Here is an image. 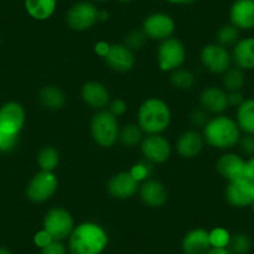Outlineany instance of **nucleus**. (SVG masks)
Instances as JSON below:
<instances>
[{"mask_svg": "<svg viewBox=\"0 0 254 254\" xmlns=\"http://www.w3.org/2000/svg\"><path fill=\"white\" fill-rule=\"evenodd\" d=\"M66 246L69 254H102L109 246V234L101 224L82 222L75 226Z\"/></svg>", "mask_w": 254, "mask_h": 254, "instance_id": "1", "label": "nucleus"}, {"mask_svg": "<svg viewBox=\"0 0 254 254\" xmlns=\"http://www.w3.org/2000/svg\"><path fill=\"white\" fill-rule=\"evenodd\" d=\"M204 142L208 143L217 150H231L238 146L242 137V131L239 130L236 120L226 115H216L209 119L202 132Z\"/></svg>", "mask_w": 254, "mask_h": 254, "instance_id": "2", "label": "nucleus"}, {"mask_svg": "<svg viewBox=\"0 0 254 254\" xmlns=\"http://www.w3.org/2000/svg\"><path fill=\"white\" fill-rule=\"evenodd\" d=\"M172 120L171 109L165 100L150 97L140 105L137 125L146 135H160L168 128Z\"/></svg>", "mask_w": 254, "mask_h": 254, "instance_id": "3", "label": "nucleus"}, {"mask_svg": "<svg viewBox=\"0 0 254 254\" xmlns=\"http://www.w3.org/2000/svg\"><path fill=\"white\" fill-rule=\"evenodd\" d=\"M90 133L100 147H112L119 141V120L109 110H100L90 121Z\"/></svg>", "mask_w": 254, "mask_h": 254, "instance_id": "4", "label": "nucleus"}, {"mask_svg": "<svg viewBox=\"0 0 254 254\" xmlns=\"http://www.w3.org/2000/svg\"><path fill=\"white\" fill-rule=\"evenodd\" d=\"M59 180L54 172L39 171L26 186V197L33 203H44L53 198L58 192Z\"/></svg>", "mask_w": 254, "mask_h": 254, "instance_id": "5", "label": "nucleus"}, {"mask_svg": "<svg viewBox=\"0 0 254 254\" xmlns=\"http://www.w3.org/2000/svg\"><path fill=\"white\" fill-rule=\"evenodd\" d=\"M99 10L96 4L89 0L76 1L69 8L66 13V24L74 31L90 30L96 23H99Z\"/></svg>", "mask_w": 254, "mask_h": 254, "instance_id": "6", "label": "nucleus"}, {"mask_svg": "<svg viewBox=\"0 0 254 254\" xmlns=\"http://www.w3.org/2000/svg\"><path fill=\"white\" fill-rule=\"evenodd\" d=\"M43 228L51 234L55 241H67L75 228L72 214L63 207H55L46 212Z\"/></svg>", "mask_w": 254, "mask_h": 254, "instance_id": "7", "label": "nucleus"}, {"mask_svg": "<svg viewBox=\"0 0 254 254\" xmlns=\"http://www.w3.org/2000/svg\"><path fill=\"white\" fill-rule=\"evenodd\" d=\"M186 61V48L177 38L161 41L157 49V65L162 71L173 72L181 69Z\"/></svg>", "mask_w": 254, "mask_h": 254, "instance_id": "8", "label": "nucleus"}, {"mask_svg": "<svg viewBox=\"0 0 254 254\" xmlns=\"http://www.w3.org/2000/svg\"><path fill=\"white\" fill-rule=\"evenodd\" d=\"M141 30L145 33L147 39L155 41H163L172 38L176 30V23L171 15L162 11L152 13L146 16L142 21Z\"/></svg>", "mask_w": 254, "mask_h": 254, "instance_id": "9", "label": "nucleus"}, {"mask_svg": "<svg viewBox=\"0 0 254 254\" xmlns=\"http://www.w3.org/2000/svg\"><path fill=\"white\" fill-rule=\"evenodd\" d=\"M201 63L212 74L223 75L232 66V55L228 49L218 44H208L201 50Z\"/></svg>", "mask_w": 254, "mask_h": 254, "instance_id": "10", "label": "nucleus"}, {"mask_svg": "<svg viewBox=\"0 0 254 254\" xmlns=\"http://www.w3.org/2000/svg\"><path fill=\"white\" fill-rule=\"evenodd\" d=\"M26 122V112L21 104L9 101L0 106V131L20 136Z\"/></svg>", "mask_w": 254, "mask_h": 254, "instance_id": "11", "label": "nucleus"}, {"mask_svg": "<svg viewBox=\"0 0 254 254\" xmlns=\"http://www.w3.org/2000/svg\"><path fill=\"white\" fill-rule=\"evenodd\" d=\"M141 152L148 163L161 165L170 158L172 147L162 133L160 135H146L140 143Z\"/></svg>", "mask_w": 254, "mask_h": 254, "instance_id": "12", "label": "nucleus"}, {"mask_svg": "<svg viewBox=\"0 0 254 254\" xmlns=\"http://www.w3.org/2000/svg\"><path fill=\"white\" fill-rule=\"evenodd\" d=\"M226 201L236 208L251 207L254 199V183L244 177L228 182L224 192Z\"/></svg>", "mask_w": 254, "mask_h": 254, "instance_id": "13", "label": "nucleus"}, {"mask_svg": "<svg viewBox=\"0 0 254 254\" xmlns=\"http://www.w3.org/2000/svg\"><path fill=\"white\" fill-rule=\"evenodd\" d=\"M107 192L116 199H130L140 190V183L131 176L128 171L119 172L107 182Z\"/></svg>", "mask_w": 254, "mask_h": 254, "instance_id": "14", "label": "nucleus"}, {"mask_svg": "<svg viewBox=\"0 0 254 254\" xmlns=\"http://www.w3.org/2000/svg\"><path fill=\"white\" fill-rule=\"evenodd\" d=\"M247 160L234 152H227L218 158L216 170L221 177L228 182L246 177Z\"/></svg>", "mask_w": 254, "mask_h": 254, "instance_id": "15", "label": "nucleus"}, {"mask_svg": "<svg viewBox=\"0 0 254 254\" xmlns=\"http://www.w3.org/2000/svg\"><path fill=\"white\" fill-rule=\"evenodd\" d=\"M229 23L239 31L254 29V0H234L229 8Z\"/></svg>", "mask_w": 254, "mask_h": 254, "instance_id": "16", "label": "nucleus"}, {"mask_svg": "<svg viewBox=\"0 0 254 254\" xmlns=\"http://www.w3.org/2000/svg\"><path fill=\"white\" fill-rule=\"evenodd\" d=\"M107 66L117 72H127L135 66L136 59L132 50L125 44H111L109 54L104 59Z\"/></svg>", "mask_w": 254, "mask_h": 254, "instance_id": "17", "label": "nucleus"}, {"mask_svg": "<svg viewBox=\"0 0 254 254\" xmlns=\"http://www.w3.org/2000/svg\"><path fill=\"white\" fill-rule=\"evenodd\" d=\"M199 104L208 114L222 115L229 107L228 94L221 87L209 86L199 95Z\"/></svg>", "mask_w": 254, "mask_h": 254, "instance_id": "18", "label": "nucleus"}, {"mask_svg": "<svg viewBox=\"0 0 254 254\" xmlns=\"http://www.w3.org/2000/svg\"><path fill=\"white\" fill-rule=\"evenodd\" d=\"M81 99L91 109L105 110L111 101V96L104 84L99 81H87L81 89Z\"/></svg>", "mask_w": 254, "mask_h": 254, "instance_id": "19", "label": "nucleus"}, {"mask_svg": "<svg viewBox=\"0 0 254 254\" xmlns=\"http://www.w3.org/2000/svg\"><path fill=\"white\" fill-rule=\"evenodd\" d=\"M140 198L146 206L152 208H160L165 206L168 199L167 188L162 182L157 180H147L142 182L138 190Z\"/></svg>", "mask_w": 254, "mask_h": 254, "instance_id": "20", "label": "nucleus"}, {"mask_svg": "<svg viewBox=\"0 0 254 254\" xmlns=\"http://www.w3.org/2000/svg\"><path fill=\"white\" fill-rule=\"evenodd\" d=\"M204 146V138L201 132L196 130H188L180 135L176 142L177 153L183 158H193L201 153Z\"/></svg>", "mask_w": 254, "mask_h": 254, "instance_id": "21", "label": "nucleus"}, {"mask_svg": "<svg viewBox=\"0 0 254 254\" xmlns=\"http://www.w3.org/2000/svg\"><path fill=\"white\" fill-rule=\"evenodd\" d=\"M231 55L234 66L243 71L254 70V38L239 39L232 49Z\"/></svg>", "mask_w": 254, "mask_h": 254, "instance_id": "22", "label": "nucleus"}, {"mask_svg": "<svg viewBox=\"0 0 254 254\" xmlns=\"http://www.w3.org/2000/svg\"><path fill=\"white\" fill-rule=\"evenodd\" d=\"M183 254H206L211 249L208 231L194 228L185 234L181 243Z\"/></svg>", "mask_w": 254, "mask_h": 254, "instance_id": "23", "label": "nucleus"}, {"mask_svg": "<svg viewBox=\"0 0 254 254\" xmlns=\"http://www.w3.org/2000/svg\"><path fill=\"white\" fill-rule=\"evenodd\" d=\"M24 6L31 19L45 21L55 14L58 0H24Z\"/></svg>", "mask_w": 254, "mask_h": 254, "instance_id": "24", "label": "nucleus"}, {"mask_svg": "<svg viewBox=\"0 0 254 254\" xmlns=\"http://www.w3.org/2000/svg\"><path fill=\"white\" fill-rule=\"evenodd\" d=\"M39 101L50 111H60L66 105V95L59 86L46 85L39 91Z\"/></svg>", "mask_w": 254, "mask_h": 254, "instance_id": "25", "label": "nucleus"}, {"mask_svg": "<svg viewBox=\"0 0 254 254\" xmlns=\"http://www.w3.org/2000/svg\"><path fill=\"white\" fill-rule=\"evenodd\" d=\"M236 122L244 135H254V99H246L236 110Z\"/></svg>", "mask_w": 254, "mask_h": 254, "instance_id": "26", "label": "nucleus"}, {"mask_svg": "<svg viewBox=\"0 0 254 254\" xmlns=\"http://www.w3.org/2000/svg\"><path fill=\"white\" fill-rule=\"evenodd\" d=\"M222 85L227 92L242 91L246 85V74L239 67L231 66L222 75Z\"/></svg>", "mask_w": 254, "mask_h": 254, "instance_id": "27", "label": "nucleus"}, {"mask_svg": "<svg viewBox=\"0 0 254 254\" xmlns=\"http://www.w3.org/2000/svg\"><path fill=\"white\" fill-rule=\"evenodd\" d=\"M36 160L41 171L54 172L60 163V152L54 146H45L39 151Z\"/></svg>", "mask_w": 254, "mask_h": 254, "instance_id": "28", "label": "nucleus"}, {"mask_svg": "<svg viewBox=\"0 0 254 254\" xmlns=\"http://www.w3.org/2000/svg\"><path fill=\"white\" fill-rule=\"evenodd\" d=\"M143 138V131L141 130L137 124L125 125L120 128L119 141L125 147H135L140 145Z\"/></svg>", "mask_w": 254, "mask_h": 254, "instance_id": "29", "label": "nucleus"}, {"mask_svg": "<svg viewBox=\"0 0 254 254\" xmlns=\"http://www.w3.org/2000/svg\"><path fill=\"white\" fill-rule=\"evenodd\" d=\"M239 30L231 23L227 25L221 26L217 30L216 34V44L223 46V48H229V46H234L239 40Z\"/></svg>", "mask_w": 254, "mask_h": 254, "instance_id": "30", "label": "nucleus"}, {"mask_svg": "<svg viewBox=\"0 0 254 254\" xmlns=\"http://www.w3.org/2000/svg\"><path fill=\"white\" fill-rule=\"evenodd\" d=\"M171 84L173 87L178 90H190L193 87L196 82V77L190 70L186 69H177L171 75Z\"/></svg>", "mask_w": 254, "mask_h": 254, "instance_id": "31", "label": "nucleus"}, {"mask_svg": "<svg viewBox=\"0 0 254 254\" xmlns=\"http://www.w3.org/2000/svg\"><path fill=\"white\" fill-rule=\"evenodd\" d=\"M208 237L211 248L226 249L228 248L229 243H231L232 234L224 227H216V228L208 231Z\"/></svg>", "mask_w": 254, "mask_h": 254, "instance_id": "32", "label": "nucleus"}, {"mask_svg": "<svg viewBox=\"0 0 254 254\" xmlns=\"http://www.w3.org/2000/svg\"><path fill=\"white\" fill-rule=\"evenodd\" d=\"M252 246L253 243L248 234L237 233L232 236L228 249L232 254H248L252 249Z\"/></svg>", "mask_w": 254, "mask_h": 254, "instance_id": "33", "label": "nucleus"}, {"mask_svg": "<svg viewBox=\"0 0 254 254\" xmlns=\"http://www.w3.org/2000/svg\"><path fill=\"white\" fill-rule=\"evenodd\" d=\"M146 43H147V36L145 35V33L142 30H132L127 34L124 44L130 50L135 51L142 49Z\"/></svg>", "mask_w": 254, "mask_h": 254, "instance_id": "34", "label": "nucleus"}, {"mask_svg": "<svg viewBox=\"0 0 254 254\" xmlns=\"http://www.w3.org/2000/svg\"><path fill=\"white\" fill-rule=\"evenodd\" d=\"M131 173L133 178L137 181L138 183L145 182V181L150 180L151 176V166L147 162H138L131 167V170L128 171Z\"/></svg>", "mask_w": 254, "mask_h": 254, "instance_id": "35", "label": "nucleus"}, {"mask_svg": "<svg viewBox=\"0 0 254 254\" xmlns=\"http://www.w3.org/2000/svg\"><path fill=\"white\" fill-rule=\"evenodd\" d=\"M20 136L9 135V133L0 131V153L11 152L18 146Z\"/></svg>", "mask_w": 254, "mask_h": 254, "instance_id": "36", "label": "nucleus"}, {"mask_svg": "<svg viewBox=\"0 0 254 254\" xmlns=\"http://www.w3.org/2000/svg\"><path fill=\"white\" fill-rule=\"evenodd\" d=\"M53 241H55V239H54L53 237H51V234L49 233V232H46L44 228L36 232L33 237L34 246H35L36 248L40 249V251L45 248V247H48Z\"/></svg>", "mask_w": 254, "mask_h": 254, "instance_id": "37", "label": "nucleus"}, {"mask_svg": "<svg viewBox=\"0 0 254 254\" xmlns=\"http://www.w3.org/2000/svg\"><path fill=\"white\" fill-rule=\"evenodd\" d=\"M239 148L242 153L249 157L254 156V135H242L241 140L238 142Z\"/></svg>", "mask_w": 254, "mask_h": 254, "instance_id": "38", "label": "nucleus"}, {"mask_svg": "<svg viewBox=\"0 0 254 254\" xmlns=\"http://www.w3.org/2000/svg\"><path fill=\"white\" fill-rule=\"evenodd\" d=\"M40 254H69V249L63 241H53L48 247L41 249Z\"/></svg>", "mask_w": 254, "mask_h": 254, "instance_id": "39", "label": "nucleus"}, {"mask_svg": "<svg viewBox=\"0 0 254 254\" xmlns=\"http://www.w3.org/2000/svg\"><path fill=\"white\" fill-rule=\"evenodd\" d=\"M208 121H209V114L207 111H204L202 107L201 109L193 110V112L190 114V122H192L193 126L202 127V128H203Z\"/></svg>", "mask_w": 254, "mask_h": 254, "instance_id": "40", "label": "nucleus"}, {"mask_svg": "<svg viewBox=\"0 0 254 254\" xmlns=\"http://www.w3.org/2000/svg\"><path fill=\"white\" fill-rule=\"evenodd\" d=\"M107 107H109L107 110H109L115 117H117V119H119L120 116H122V115H125V112L127 111V104L125 102V100L122 99L111 100Z\"/></svg>", "mask_w": 254, "mask_h": 254, "instance_id": "41", "label": "nucleus"}, {"mask_svg": "<svg viewBox=\"0 0 254 254\" xmlns=\"http://www.w3.org/2000/svg\"><path fill=\"white\" fill-rule=\"evenodd\" d=\"M228 94V105L233 107H238L243 104V101L246 100L244 95L242 94V91H233V92H227Z\"/></svg>", "mask_w": 254, "mask_h": 254, "instance_id": "42", "label": "nucleus"}, {"mask_svg": "<svg viewBox=\"0 0 254 254\" xmlns=\"http://www.w3.org/2000/svg\"><path fill=\"white\" fill-rule=\"evenodd\" d=\"M110 48H111V44H109L107 41L101 40V41H97V43L95 44L94 50H95V53L97 54V55L101 56L102 59H105V58H106L107 54H109Z\"/></svg>", "mask_w": 254, "mask_h": 254, "instance_id": "43", "label": "nucleus"}, {"mask_svg": "<svg viewBox=\"0 0 254 254\" xmlns=\"http://www.w3.org/2000/svg\"><path fill=\"white\" fill-rule=\"evenodd\" d=\"M246 177L254 183V156H252V157L247 160Z\"/></svg>", "mask_w": 254, "mask_h": 254, "instance_id": "44", "label": "nucleus"}, {"mask_svg": "<svg viewBox=\"0 0 254 254\" xmlns=\"http://www.w3.org/2000/svg\"><path fill=\"white\" fill-rule=\"evenodd\" d=\"M170 4L173 5H192V4L197 3L198 0H166Z\"/></svg>", "mask_w": 254, "mask_h": 254, "instance_id": "45", "label": "nucleus"}, {"mask_svg": "<svg viewBox=\"0 0 254 254\" xmlns=\"http://www.w3.org/2000/svg\"><path fill=\"white\" fill-rule=\"evenodd\" d=\"M206 254H232L231 251L228 248L226 249H217V248H211Z\"/></svg>", "mask_w": 254, "mask_h": 254, "instance_id": "46", "label": "nucleus"}, {"mask_svg": "<svg viewBox=\"0 0 254 254\" xmlns=\"http://www.w3.org/2000/svg\"><path fill=\"white\" fill-rule=\"evenodd\" d=\"M109 18H110V14H109V11H106V10H101V9H100L99 10V23H104V21H107L109 20Z\"/></svg>", "mask_w": 254, "mask_h": 254, "instance_id": "47", "label": "nucleus"}, {"mask_svg": "<svg viewBox=\"0 0 254 254\" xmlns=\"http://www.w3.org/2000/svg\"><path fill=\"white\" fill-rule=\"evenodd\" d=\"M0 254H13V252L9 248H6V247L0 246Z\"/></svg>", "mask_w": 254, "mask_h": 254, "instance_id": "48", "label": "nucleus"}, {"mask_svg": "<svg viewBox=\"0 0 254 254\" xmlns=\"http://www.w3.org/2000/svg\"><path fill=\"white\" fill-rule=\"evenodd\" d=\"M117 1H119V3L126 4V3H132V1H135V0H117Z\"/></svg>", "mask_w": 254, "mask_h": 254, "instance_id": "49", "label": "nucleus"}, {"mask_svg": "<svg viewBox=\"0 0 254 254\" xmlns=\"http://www.w3.org/2000/svg\"><path fill=\"white\" fill-rule=\"evenodd\" d=\"M89 1H92V3H102V1H107V0H89Z\"/></svg>", "mask_w": 254, "mask_h": 254, "instance_id": "50", "label": "nucleus"}, {"mask_svg": "<svg viewBox=\"0 0 254 254\" xmlns=\"http://www.w3.org/2000/svg\"><path fill=\"white\" fill-rule=\"evenodd\" d=\"M251 208H252V211H253V213H254V199H253V202H252V204H251Z\"/></svg>", "mask_w": 254, "mask_h": 254, "instance_id": "51", "label": "nucleus"}, {"mask_svg": "<svg viewBox=\"0 0 254 254\" xmlns=\"http://www.w3.org/2000/svg\"><path fill=\"white\" fill-rule=\"evenodd\" d=\"M0 46H1V38H0Z\"/></svg>", "mask_w": 254, "mask_h": 254, "instance_id": "52", "label": "nucleus"}]
</instances>
